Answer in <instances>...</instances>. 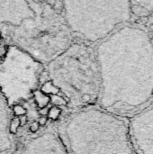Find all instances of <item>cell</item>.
Wrapping results in <instances>:
<instances>
[{
    "mask_svg": "<svg viewBox=\"0 0 153 154\" xmlns=\"http://www.w3.org/2000/svg\"><path fill=\"white\" fill-rule=\"evenodd\" d=\"M100 78L96 106L131 118L153 102V41L145 25L129 23L95 46Z\"/></svg>",
    "mask_w": 153,
    "mask_h": 154,
    "instance_id": "6da1fadb",
    "label": "cell"
},
{
    "mask_svg": "<svg viewBox=\"0 0 153 154\" xmlns=\"http://www.w3.org/2000/svg\"><path fill=\"white\" fill-rule=\"evenodd\" d=\"M62 1H0V36L44 66L73 42Z\"/></svg>",
    "mask_w": 153,
    "mask_h": 154,
    "instance_id": "7a4b0ae2",
    "label": "cell"
},
{
    "mask_svg": "<svg viewBox=\"0 0 153 154\" xmlns=\"http://www.w3.org/2000/svg\"><path fill=\"white\" fill-rule=\"evenodd\" d=\"M99 90L95 47L78 42L45 65L38 89L48 102L70 113L96 106Z\"/></svg>",
    "mask_w": 153,
    "mask_h": 154,
    "instance_id": "3957f363",
    "label": "cell"
},
{
    "mask_svg": "<svg viewBox=\"0 0 153 154\" xmlns=\"http://www.w3.org/2000/svg\"><path fill=\"white\" fill-rule=\"evenodd\" d=\"M55 128L67 154H137L128 118L97 106L69 113Z\"/></svg>",
    "mask_w": 153,
    "mask_h": 154,
    "instance_id": "277c9868",
    "label": "cell"
},
{
    "mask_svg": "<svg viewBox=\"0 0 153 154\" xmlns=\"http://www.w3.org/2000/svg\"><path fill=\"white\" fill-rule=\"evenodd\" d=\"M61 12L73 42L93 47L133 23L130 1H62Z\"/></svg>",
    "mask_w": 153,
    "mask_h": 154,
    "instance_id": "5b68a950",
    "label": "cell"
},
{
    "mask_svg": "<svg viewBox=\"0 0 153 154\" xmlns=\"http://www.w3.org/2000/svg\"><path fill=\"white\" fill-rule=\"evenodd\" d=\"M44 69L43 64L25 51L7 45L0 60V92L10 108L33 97Z\"/></svg>",
    "mask_w": 153,
    "mask_h": 154,
    "instance_id": "8992f818",
    "label": "cell"
},
{
    "mask_svg": "<svg viewBox=\"0 0 153 154\" xmlns=\"http://www.w3.org/2000/svg\"><path fill=\"white\" fill-rule=\"evenodd\" d=\"M128 120L136 153L153 154V102Z\"/></svg>",
    "mask_w": 153,
    "mask_h": 154,
    "instance_id": "52a82bcc",
    "label": "cell"
},
{
    "mask_svg": "<svg viewBox=\"0 0 153 154\" xmlns=\"http://www.w3.org/2000/svg\"><path fill=\"white\" fill-rule=\"evenodd\" d=\"M20 154H67L57 134L55 125L46 128L32 138Z\"/></svg>",
    "mask_w": 153,
    "mask_h": 154,
    "instance_id": "ba28073f",
    "label": "cell"
},
{
    "mask_svg": "<svg viewBox=\"0 0 153 154\" xmlns=\"http://www.w3.org/2000/svg\"><path fill=\"white\" fill-rule=\"evenodd\" d=\"M11 148V110L0 92V154H6Z\"/></svg>",
    "mask_w": 153,
    "mask_h": 154,
    "instance_id": "9c48e42d",
    "label": "cell"
},
{
    "mask_svg": "<svg viewBox=\"0 0 153 154\" xmlns=\"http://www.w3.org/2000/svg\"><path fill=\"white\" fill-rule=\"evenodd\" d=\"M133 23L146 25L153 18V1H130Z\"/></svg>",
    "mask_w": 153,
    "mask_h": 154,
    "instance_id": "30bf717a",
    "label": "cell"
},
{
    "mask_svg": "<svg viewBox=\"0 0 153 154\" xmlns=\"http://www.w3.org/2000/svg\"><path fill=\"white\" fill-rule=\"evenodd\" d=\"M145 26L147 27V29H148V31H149V32H150V34L151 36V39H152L153 41V18Z\"/></svg>",
    "mask_w": 153,
    "mask_h": 154,
    "instance_id": "8fae6325",
    "label": "cell"
}]
</instances>
